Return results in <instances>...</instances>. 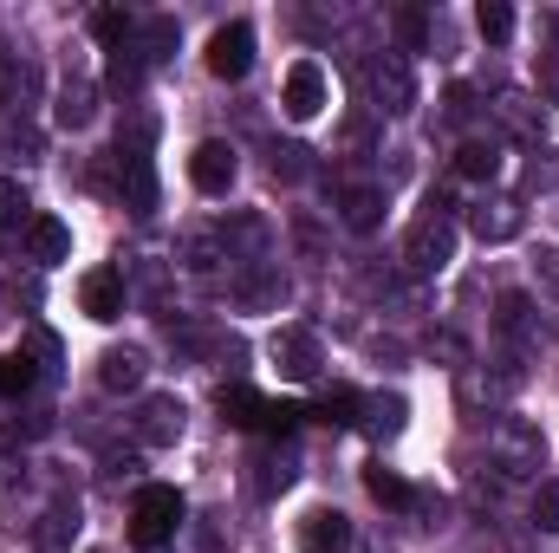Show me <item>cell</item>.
I'll return each instance as SVG.
<instances>
[{
	"label": "cell",
	"mask_w": 559,
	"mask_h": 553,
	"mask_svg": "<svg viewBox=\"0 0 559 553\" xmlns=\"http://www.w3.org/2000/svg\"><path fill=\"white\" fill-rule=\"evenodd\" d=\"M488 462H495L501 475H540V462H547L540 430H534L527 416H495V423H488Z\"/></svg>",
	"instance_id": "6da1fadb"
},
{
	"label": "cell",
	"mask_w": 559,
	"mask_h": 553,
	"mask_svg": "<svg viewBox=\"0 0 559 553\" xmlns=\"http://www.w3.org/2000/svg\"><path fill=\"white\" fill-rule=\"evenodd\" d=\"M182 489H169V482H150L138 495V508H131V541L138 548H163L176 528H182Z\"/></svg>",
	"instance_id": "7a4b0ae2"
},
{
	"label": "cell",
	"mask_w": 559,
	"mask_h": 553,
	"mask_svg": "<svg viewBox=\"0 0 559 553\" xmlns=\"http://www.w3.org/2000/svg\"><path fill=\"white\" fill-rule=\"evenodd\" d=\"M449 255H455V228H449L442 202H429V215H423V222H411V235H404V268H417V274H436Z\"/></svg>",
	"instance_id": "3957f363"
},
{
	"label": "cell",
	"mask_w": 559,
	"mask_h": 553,
	"mask_svg": "<svg viewBox=\"0 0 559 553\" xmlns=\"http://www.w3.org/2000/svg\"><path fill=\"white\" fill-rule=\"evenodd\" d=\"M371 98H378V111H384V118H404V111L417 105V72H411V59H404V52L371 59Z\"/></svg>",
	"instance_id": "277c9868"
},
{
	"label": "cell",
	"mask_w": 559,
	"mask_h": 553,
	"mask_svg": "<svg viewBox=\"0 0 559 553\" xmlns=\"http://www.w3.org/2000/svg\"><path fill=\"white\" fill-rule=\"evenodd\" d=\"M280 105H286L293 125L319 118V111H325V66H319V59H293L286 85H280Z\"/></svg>",
	"instance_id": "5b68a950"
},
{
	"label": "cell",
	"mask_w": 559,
	"mask_h": 553,
	"mask_svg": "<svg viewBox=\"0 0 559 553\" xmlns=\"http://www.w3.org/2000/svg\"><path fill=\"white\" fill-rule=\"evenodd\" d=\"M248 66H254V26H248V20L215 26V39H209V72H215V79H248Z\"/></svg>",
	"instance_id": "8992f818"
},
{
	"label": "cell",
	"mask_w": 559,
	"mask_h": 553,
	"mask_svg": "<svg viewBox=\"0 0 559 553\" xmlns=\"http://www.w3.org/2000/svg\"><path fill=\"white\" fill-rule=\"evenodd\" d=\"M235 143H222V138H209V143H195V156H189V183L202 189V196H228L235 189Z\"/></svg>",
	"instance_id": "52a82bcc"
},
{
	"label": "cell",
	"mask_w": 559,
	"mask_h": 553,
	"mask_svg": "<svg viewBox=\"0 0 559 553\" xmlns=\"http://www.w3.org/2000/svg\"><path fill=\"white\" fill-rule=\"evenodd\" d=\"M468 228H475L481 242H495V248H501V242H514V235L527 228V209H521L514 196H481V202L468 209Z\"/></svg>",
	"instance_id": "ba28073f"
},
{
	"label": "cell",
	"mask_w": 559,
	"mask_h": 553,
	"mask_svg": "<svg viewBox=\"0 0 559 553\" xmlns=\"http://www.w3.org/2000/svg\"><path fill=\"white\" fill-rule=\"evenodd\" d=\"M79 306H85V319L111 326V319L124 313V274H118V268H92V274L79 280Z\"/></svg>",
	"instance_id": "9c48e42d"
},
{
	"label": "cell",
	"mask_w": 559,
	"mask_h": 553,
	"mask_svg": "<svg viewBox=\"0 0 559 553\" xmlns=\"http://www.w3.org/2000/svg\"><path fill=\"white\" fill-rule=\"evenodd\" d=\"M299 553H352V521L338 508H312L299 521Z\"/></svg>",
	"instance_id": "30bf717a"
},
{
	"label": "cell",
	"mask_w": 559,
	"mask_h": 553,
	"mask_svg": "<svg viewBox=\"0 0 559 553\" xmlns=\"http://www.w3.org/2000/svg\"><path fill=\"white\" fill-rule=\"evenodd\" d=\"M222 423H235V430H261L267 436V416H274V398H261L254 385H222Z\"/></svg>",
	"instance_id": "8fae6325"
},
{
	"label": "cell",
	"mask_w": 559,
	"mask_h": 553,
	"mask_svg": "<svg viewBox=\"0 0 559 553\" xmlns=\"http://www.w3.org/2000/svg\"><path fill=\"white\" fill-rule=\"evenodd\" d=\"M176 436H182V398H143V411H138V443L163 449V443H176Z\"/></svg>",
	"instance_id": "7c38bea8"
},
{
	"label": "cell",
	"mask_w": 559,
	"mask_h": 553,
	"mask_svg": "<svg viewBox=\"0 0 559 553\" xmlns=\"http://www.w3.org/2000/svg\"><path fill=\"white\" fill-rule=\"evenodd\" d=\"M26 248H33L39 268H52V261L72 255V228H66L59 215H33V222H26Z\"/></svg>",
	"instance_id": "4fadbf2b"
},
{
	"label": "cell",
	"mask_w": 559,
	"mask_h": 553,
	"mask_svg": "<svg viewBox=\"0 0 559 553\" xmlns=\"http://www.w3.org/2000/svg\"><path fill=\"white\" fill-rule=\"evenodd\" d=\"M143 372H150V365H143L138 345H111V352L98 358V385H105V391H138Z\"/></svg>",
	"instance_id": "5bb4252c"
},
{
	"label": "cell",
	"mask_w": 559,
	"mask_h": 553,
	"mask_svg": "<svg viewBox=\"0 0 559 553\" xmlns=\"http://www.w3.org/2000/svg\"><path fill=\"white\" fill-rule=\"evenodd\" d=\"M274 358H280V372H286V378H312V372H319V339L293 326V332H280V339H274Z\"/></svg>",
	"instance_id": "9a60e30c"
},
{
	"label": "cell",
	"mask_w": 559,
	"mask_h": 553,
	"mask_svg": "<svg viewBox=\"0 0 559 553\" xmlns=\"http://www.w3.org/2000/svg\"><path fill=\"white\" fill-rule=\"evenodd\" d=\"M72 534H79V502H52L46 521L33 528V548L39 553H66L72 548Z\"/></svg>",
	"instance_id": "2e32d148"
},
{
	"label": "cell",
	"mask_w": 559,
	"mask_h": 553,
	"mask_svg": "<svg viewBox=\"0 0 559 553\" xmlns=\"http://www.w3.org/2000/svg\"><path fill=\"white\" fill-rule=\"evenodd\" d=\"M365 489H371V502H378V508H397V515L423 502L417 489H411V482H404L397 469H384V462H371V469H365Z\"/></svg>",
	"instance_id": "e0dca14e"
},
{
	"label": "cell",
	"mask_w": 559,
	"mask_h": 553,
	"mask_svg": "<svg viewBox=\"0 0 559 553\" xmlns=\"http://www.w3.org/2000/svg\"><path fill=\"white\" fill-rule=\"evenodd\" d=\"M338 215H345V228L371 235V228L384 222V196H378V189H338Z\"/></svg>",
	"instance_id": "ac0fdd59"
},
{
	"label": "cell",
	"mask_w": 559,
	"mask_h": 553,
	"mask_svg": "<svg viewBox=\"0 0 559 553\" xmlns=\"http://www.w3.org/2000/svg\"><path fill=\"white\" fill-rule=\"evenodd\" d=\"M92 118H98V85H85V79L66 85V92H59V125H66V131H85Z\"/></svg>",
	"instance_id": "d6986e66"
},
{
	"label": "cell",
	"mask_w": 559,
	"mask_h": 553,
	"mask_svg": "<svg viewBox=\"0 0 559 553\" xmlns=\"http://www.w3.org/2000/svg\"><path fill=\"white\" fill-rule=\"evenodd\" d=\"M455 176L462 183H495L501 176V150L495 143H462L455 150Z\"/></svg>",
	"instance_id": "ffe728a7"
},
{
	"label": "cell",
	"mask_w": 559,
	"mask_h": 553,
	"mask_svg": "<svg viewBox=\"0 0 559 553\" xmlns=\"http://www.w3.org/2000/svg\"><path fill=\"white\" fill-rule=\"evenodd\" d=\"M495 326H501V339H521V345H534V299H527V293H501V313H495Z\"/></svg>",
	"instance_id": "44dd1931"
},
{
	"label": "cell",
	"mask_w": 559,
	"mask_h": 553,
	"mask_svg": "<svg viewBox=\"0 0 559 553\" xmlns=\"http://www.w3.org/2000/svg\"><path fill=\"white\" fill-rule=\"evenodd\" d=\"M312 416H319V423H332V430H345V423H365V398L338 385V391H325V398L312 404Z\"/></svg>",
	"instance_id": "7402d4cb"
},
{
	"label": "cell",
	"mask_w": 559,
	"mask_h": 553,
	"mask_svg": "<svg viewBox=\"0 0 559 553\" xmlns=\"http://www.w3.org/2000/svg\"><path fill=\"white\" fill-rule=\"evenodd\" d=\"M404 411H411V404H404L397 391H391V398H365V430L384 443V436H397V430H404Z\"/></svg>",
	"instance_id": "603a6c76"
},
{
	"label": "cell",
	"mask_w": 559,
	"mask_h": 553,
	"mask_svg": "<svg viewBox=\"0 0 559 553\" xmlns=\"http://www.w3.org/2000/svg\"><path fill=\"white\" fill-rule=\"evenodd\" d=\"M475 26H481L488 46H508V39H514V7H508V0H481V7H475Z\"/></svg>",
	"instance_id": "cb8c5ba5"
},
{
	"label": "cell",
	"mask_w": 559,
	"mask_h": 553,
	"mask_svg": "<svg viewBox=\"0 0 559 553\" xmlns=\"http://www.w3.org/2000/svg\"><path fill=\"white\" fill-rule=\"evenodd\" d=\"M254 469H261V475H254V489H261V495H280V489H293V475H299L293 449H274V456H261Z\"/></svg>",
	"instance_id": "d4e9b609"
},
{
	"label": "cell",
	"mask_w": 559,
	"mask_h": 553,
	"mask_svg": "<svg viewBox=\"0 0 559 553\" xmlns=\"http://www.w3.org/2000/svg\"><path fill=\"white\" fill-rule=\"evenodd\" d=\"M39 385V365L26 358V352H13V358H0V398H26Z\"/></svg>",
	"instance_id": "484cf974"
},
{
	"label": "cell",
	"mask_w": 559,
	"mask_h": 553,
	"mask_svg": "<svg viewBox=\"0 0 559 553\" xmlns=\"http://www.w3.org/2000/svg\"><path fill=\"white\" fill-rule=\"evenodd\" d=\"M534 528L559 534V482H540V489H534Z\"/></svg>",
	"instance_id": "4316f807"
},
{
	"label": "cell",
	"mask_w": 559,
	"mask_h": 553,
	"mask_svg": "<svg viewBox=\"0 0 559 553\" xmlns=\"http://www.w3.org/2000/svg\"><path fill=\"white\" fill-rule=\"evenodd\" d=\"M92 33H98V46H124L131 39V13H92Z\"/></svg>",
	"instance_id": "83f0119b"
},
{
	"label": "cell",
	"mask_w": 559,
	"mask_h": 553,
	"mask_svg": "<svg viewBox=\"0 0 559 553\" xmlns=\"http://www.w3.org/2000/svg\"><path fill=\"white\" fill-rule=\"evenodd\" d=\"M20 215H26V189H20V183H7V176H0V228H13V222H20Z\"/></svg>",
	"instance_id": "f1b7e54d"
},
{
	"label": "cell",
	"mask_w": 559,
	"mask_h": 553,
	"mask_svg": "<svg viewBox=\"0 0 559 553\" xmlns=\"http://www.w3.org/2000/svg\"><path fill=\"white\" fill-rule=\"evenodd\" d=\"M274 176H286V183H299V176H306V150H299V143H280V150H274Z\"/></svg>",
	"instance_id": "f546056e"
},
{
	"label": "cell",
	"mask_w": 559,
	"mask_h": 553,
	"mask_svg": "<svg viewBox=\"0 0 559 553\" xmlns=\"http://www.w3.org/2000/svg\"><path fill=\"white\" fill-rule=\"evenodd\" d=\"M534 79H540V98L559 105V52H540V72H534Z\"/></svg>",
	"instance_id": "4dcf8cb0"
},
{
	"label": "cell",
	"mask_w": 559,
	"mask_h": 553,
	"mask_svg": "<svg viewBox=\"0 0 559 553\" xmlns=\"http://www.w3.org/2000/svg\"><path fill=\"white\" fill-rule=\"evenodd\" d=\"M20 469V430H0V482Z\"/></svg>",
	"instance_id": "1f68e13d"
},
{
	"label": "cell",
	"mask_w": 559,
	"mask_h": 553,
	"mask_svg": "<svg viewBox=\"0 0 559 553\" xmlns=\"http://www.w3.org/2000/svg\"><path fill=\"white\" fill-rule=\"evenodd\" d=\"M468 111H475V92H468V85H455V92H449V118H455V125H462V118H468Z\"/></svg>",
	"instance_id": "d6a6232c"
},
{
	"label": "cell",
	"mask_w": 559,
	"mask_h": 553,
	"mask_svg": "<svg viewBox=\"0 0 559 553\" xmlns=\"http://www.w3.org/2000/svg\"><path fill=\"white\" fill-rule=\"evenodd\" d=\"M397 33L404 39H423V13H397Z\"/></svg>",
	"instance_id": "836d02e7"
}]
</instances>
